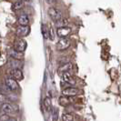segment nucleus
<instances>
[{
  "label": "nucleus",
  "mask_w": 121,
  "mask_h": 121,
  "mask_svg": "<svg viewBox=\"0 0 121 121\" xmlns=\"http://www.w3.org/2000/svg\"><path fill=\"white\" fill-rule=\"evenodd\" d=\"M1 109L4 113L6 114H15L18 111V107L16 105L9 103V102H6L2 105Z\"/></svg>",
  "instance_id": "1"
},
{
  "label": "nucleus",
  "mask_w": 121,
  "mask_h": 121,
  "mask_svg": "<svg viewBox=\"0 0 121 121\" xmlns=\"http://www.w3.org/2000/svg\"><path fill=\"white\" fill-rule=\"evenodd\" d=\"M48 14L49 17L51 18L52 20H54V21H56V20L62 18V13H61V11L58 10L57 8H56V7H50V8H48Z\"/></svg>",
  "instance_id": "2"
},
{
  "label": "nucleus",
  "mask_w": 121,
  "mask_h": 121,
  "mask_svg": "<svg viewBox=\"0 0 121 121\" xmlns=\"http://www.w3.org/2000/svg\"><path fill=\"white\" fill-rule=\"evenodd\" d=\"M70 46V41L67 39V37H60L59 41L56 43V49L58 51H63V50H66L69 48Z\"/></svg>",
  "instance_id": "3"
},
{
  "label": "nucleus",
  "mask_w": 121,
  "mask_h": 121,
  "mask_svg": "<svg viewBox=\"0 0 121 121\" xmlns=\"http://www.w3.org/2000/svg\"><path fill=\"white\" fill-rule=\"evenodd\" d=\"M30 33V27L27 26H20L17 28V36H19V37H24V36H26L28 34Z\"/></svg>",
  "instance_id": "4"
},
{
  "label": "nucleus",
  "mask_w": 121,
  "mask_h": 121,
  "mask_svg": "<svg viewBox=\"0 0 121 121\" xmlns=\"http://www.w3.org/2000/svg\"><path fill=\"white\" fill-rule=\"evenodd\" d=\"M10 76L14 79L17 80V81H21L24 78V75H23L21 68H13L12 70L10 71Z\"/></svg>",
  "instance_id": "5"
},
{
  "label": "nucleus",
  "mask_w": 121,
  "mask_h": 121,
  "mask_svg": "<svg viewBox=\"0 0 121 121\" xmlns=\"http://www.w3.org/2000/svg\"><path fill=\"white\" fill-rule=\"evenodd\" d=\"M71 33V28L68 26H61L58 27L56 30V34L59 37H67L69 36V34Z\"/></svg>",
  "instance_id": "6"
},
{
  "label": "nucleus",
  "mask_w": 121,
  "mask_h": 121,
  "mask_svg": "<svg viewBox=\"0 0 121 121\" xmlns=\"http://www.w3.org/2000/svg\"><path fill=\"white\" fill-rule=\"evenodd\" d=\"M6 85L11 91H16L19 88V86H18L16 79L7 78H6Z\"/></svg>",
  "instance_id": "7"
},
{
  "label": "nucleus",
  "mask_w": 121,
  "mask_h": 121,
  "mask_svg": "<svg viewBox=\"0 0 121 121\" xmlns=\"http://www.w3.org/2000/svg\"><path fill=\"white\" fill-rule=\"evenodd\" d=\"M73 68H74V66H73L72 63H70V62H67V63L63 64V65L58 68V70H57V71H58V74H59V76H60L61 74H63V73L70 72V71H72Z\"/></svg>",
  "instance_id": "8"
},
{
  "label": "nucleus",
  "mask_w": 121,
  "mask_h": 121,
  "mask_svg": "<svg viewBox=\"0 0 121 121\" xmlns=\"http://www.w3.org/2000/svg\"><path fill=\"white\" fill-rule=\"evenodd\" d=\"M8 55L10 56V57H12V58H15V59H19V60H21V59H23L24 58V54H23V52H21V51H18L17 49H10L9 51H8Z\"/></svg>",
  "instance_id": "9"
},
{
  "label": "nucleus",
  "mask_w": 121,
  "mask_h": 121,
  "mask_svg": "<svg viewBox=\"0 0 121 121\" xmlns=\"http://www.w3.org/2000/svg\"><path fill=\"white\" fill-rule=\"evenodd\" d=\"M26 42L24 39H18L15 43V46H14V48L18 50V51H21V52H24L26 48Z\"/></svg>",
  "instance_id": "10"
},
{
  "label": "nucleus",
  "mask_w": 121,
  "mask_h": 121,
  "mask_svg": "<svg viewBox=\"0 0 121 121\" xmlns=\"http://www.w3.org/2000/svg\"><path fill=\"white\" fill-rule=\"evenodd\" d=\"M60 76L64 82H66L67 84H71V85L75 84V78H73L72 74L70 72H65L63 74H61Z\"/></svg>",
  "instance_id": "11"
},
{
  "label": "nucleus",
  "mask_w": 121,
  "mask_h": 121,
  "mask_svg": "<svg viewBox=\"0 0 121 121\" xmlns=\"http://www.w3.org/2000/svg\"><path fill=\"white\" fill-rule=\"evenodd\" d=\"M62 94L65 96H68V97H74V96L78 95L79 90L76 87H67L62 91Z\"/></svg>",
  "instance_id": "12"
},
{
  "label": "nucleus",
  "mask_w": 121,
  "mask_h": 121,
  "mask_svg": "<svg viewBox=\"0 0 121 121\" xmlns=\"http://www.w3.org/2000/svg\"><path fill=\"white\" fill-rule=\"evenodd\" d=\"M70 97H71L63 95V97H60L58 98V103H59V105L62 106V107H67L69 104L72 102V100H73Z\"/></svg>",
  "instance_id": "13"
},
{
  "label": "nucleus",
  "mask_w": 121,
  "mask_h": 121,
  "mask_svg": "<svg viewBox=\"0 0 121 121\" xmlns=\"http://www.w3.org/2000/svg\"><path fill=\"white\" fill-rule=\"evenodd\" d=\"M9 66L12 68H22L24 67V65L22 64V62L19 59H15L13 58L11 60H9Z\"/></svg>",
  "instance_id": "14"
},
{
  "label": "nucleus",
  "mask_w": 121,
  "mask_h": 121,
  "mask_svg": "<svg viewBox=\"0 0 121 121\" xmlns=\"http://www.w3.org/2000/svg\"><path fill=\"white\" fill-rule=\"evenodd\" d=\"M18 24L20 26H27L29 24V18L26 15H21L17 20Z\"/></svg>",
  "instance_id": "15"
},
{
  "label": "nucleus",
  "mask_w": 121,
  "mask_h": 121,
  "mask_svg": "<svg viewBox=\"0 0 121 121\" xmlns=\"http://www.w3.org/2000/svg\"><path fill=\"white\" fill-rule=\"evenodd\" d=\"M68 24V20L67 18H60L56 21H55V25L56 27H61V26H66Z\"/></svg>",
  "instance_id": "16"
},
{
  "label": "nucleus",
  "mask_w": 121,
  "mask_h": 121,
  "mask_svg": "<svg viewBox=\"0 0 121 121\" xmlns=\"http://www.w3.org/2000/svg\"><path fill=\"white\" fill-rule=\"evenodd\" d=\"M44 106H45V108L47 109L48 111L51 110V108H52V102H51L50 97H47L44 99Z\"/></svg>",
  "instance_id": "17"
},
{
  "label": "nucleus",
  "mask_w": 121,
  "mask_h": 121,
  "mask_svg": "<svg viewBox=\"0 0 121 121\" xmlns=\"http://www.w3.org/2000/svg\"><path fill=\"white\" fill-rule=\"evenodd\" d=\"M23 6H24V1H21V0H18L16 3L13 4V9L14 10H19L21 8H23Z\"/></svg>",
  "instance_id": "18"
},
{
  "label": "nucleus",
  "mask_w": 121,
  "mask_h": 121,
  "mask_svg": "<svg viewBox=\"0 0 121 121\" xmlns=\"http://www.w3.org/2000/svg\"><path fill=\"white\" fill-rule=\"evenodd\" d=\"M9 101V97L6 96V94H3V93H0V102H3V103H6Z\"/></svg>",
  "instance_id": "19"
},
{
  "label": "nucleus",
  "mask_w": 121,
  "mask_h": 121,
  "mask_svg": "<svg viewBox=\"0 0 121 121\" xmlns=\"http://www.w3.org/2000/svg\"><path fill=\"white\" fill-rule=\"evenodd\" d=\"M52 110H53V112H52V114H53V120L56 121L58 119V109L56 108H54Z\"/></svg>",
  "instance_id": "20"
},
{
  "label": "nucleus",
  "mask_w": 121,
  "mask_h": 121,
  "mask_svg": "<svg viewBox=\"0 0 121 121\" xmlns=\"http://www.w3.org/2000/svg\"><path fill=\"white\" fill-rule=\"evenodd\" d=\"M42 32L44 37L45 38H48L49 37V30H48V28L46 27V26H42Z\"/></svg>",
  "instance_id": "21"
},
{
  "label": "nucleus",
  "mask_w": 121,
  "mask_h": 121,
  "mask_svg": "<svg viewBox=\"0 0 121 121\" xmlns=\"http://www.w3.org/2000/svg\"><path fill=\"white\" fill-rule=\"evenodd\" d=\"M62 119L64 121H72L74 118H73L72 115H70V114H65V115H63V117H62Z\"/></svg>",
  "instance_id": "22"
},
{
  "label": "nucleus",
  "mask_w": 121,
  "mask_h": 121,
  "mask_svg": "<svg viewBox=\"0 0 121 121\" xmlns=\"http://www.w3.org/2000/svg\"><path fill=\"white\" fill-rule=\"evenodd\" d=\"M0 120L6 121V120H16L14 117H11L9 115H3L2 117H0Z\"/></svg>",
  "instance_id": "23"
},
{
  "label": "nucleus",
  "mask_w": 121,
  "mask_h": 121,
  "mask_svg": "<svg viewBox=\"0 0 121 121\" xmlns=\"http://www.w3.org/2000/svg\"><path fill=\"white\" fill-rule=\"evenodd\" d=\"M49 38L51 40H54V32H53V29L50 28L49 29Z\"/></svg>",
  "instance_id": "24"
},
{
  "label": "nucleus",
  "mask_w": 121,
  "mask_h": 121,
  "mask_svg": "<svg viewBox=\"0 0 121 121\" xmlns=\"http://www.w3.org/2000/svg\"><path fill=\"white\" fill-rule=\"evenodd\" d=\"M48 4H53V3H55L56 2V0H46Z\"/></svg>",
  "instance_id": "25"
},
{
  "label": "nucleus",
  "mask_w": 121,
  "mask_h": 121,
  "mask_svg": "<svg viewBox=\"0 0 121 121\" xmlns=\"http://www.w3.org/2000/svg\"><path fill=\"white\" fill-rule=\"evenodd\" d=\"M21 1H24V2H26V1H28V0H21Z\"/></svg>",
  "instance_id": "26"
}]
</instances>
